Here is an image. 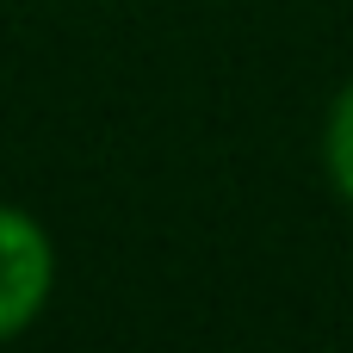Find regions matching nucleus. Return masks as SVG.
<instances>
[{
  "label": "nucleus",
  "instance_id": "f257e3e1",
  "mask_svg": "<svg viewBox=\"0 0 353 353\" xmlns=\"http://www.w3.org/2000/svg\"><path fill=\"white\" fill-rule=\"evenodd\" d=\"M50 285H56L50 230L31 211L0 205V341H12L19 329L37 323V310L50 304Z\"/></svg>",
  "mask_w": 353,
  "mask_h": 353
},
{
  "label": "nucleus",
  "instance_id": "f03ea898",
  "mask_svg": "<svg viewBox=\"0 0 353 353\" xmlns=\"http://www.w3.org/2000/svg\"><path fill=\"white\" fill-rule=\"evenodd\" d=\"M323 161H329V180L335 192L353 205V81L335 93L329 105V130H323Z\"/></svg>",
  "mask_w": 353,
  "mask_h": 353
}]
</instances>
